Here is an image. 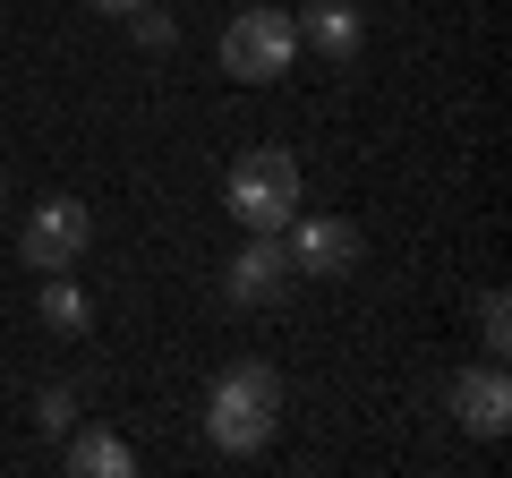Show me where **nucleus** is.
Returning <instances> with one entry per match:
<instances>
[{"instance_id": "f257e3e1", "label": "nucleus", "mask_w": 512, "mask_h": 478, "mask_svg": "<svg viewBox=\"0 0 512 478\" xmlns=\"http://www.w3.org/2000/svg\"><path fill=\"white\" fill-rule=\"evenodd\" d=\"M205 436L222 453H265L282 436V376L265 359H231L214 376V393H205Z\"/></svg>"}, {"instance_id": "f03ea898", "label": "nucleus", "mask_w": 512, "mask_h": 478, "mask_svg": "<svg viewBox=\"0 0 512 478\" xmlns=\"http://www.w3.org/2000/svg\"><path fill=\"white\" fill-rule=\"evenodd\" d=\"M214 60H222V77H231V86H274V77H291V60H299L291 9H265V0H256V9H231Z\"/></svg>"}, {"instance_id": "7ed1b4c3", "label": "nucleus", "mask_w": 512, "mask_h": 478, "mask_svg": "<svg viewBox=\"0 0 512 478\" xmlns=\"http://www.w3.org/2000/svg\"><path fill=\"white\" fill-rule=\"evenodd\" d=\"M222 205H231L239 231H282L299 214V163L282 146H248L231 163V180H222Z\"/></svg>"}, {"instance_id": "20e7f679", "label": "nucleus", "mask_w": 512, "mask_h": 478, "mask_svg": "<svg viewBox=\"0 0 512 478\" xmlns=\"http://www.w3.org/2000/svg\"><path fill=\"white\" fill-rule=\"evenodd\" d=\"M282 248H291L299 282H342V274H359V257H367V239H359L350 214H291L282 222Z\"/></svg>"}, {"instance_id": "39448f33", "label": "nucleus", "mask_w": 512, "mask_h": 478, "mask_svg": "<svg viewBox=\"0 0 512 478\" xmlns=\"http://www.w3.org/2000/svg\"><path fill=\"white\" fill-rule=\"evenodd\" d=\"M86 248H94V214H86V197H43L35 214L18 222V257L35 265V274H69Z\"/></svg>"}, {"instance_id": "423d86ee", "label": "nucleus", "mask_w": 512, "mask_h": 478, "mask_svg": "<svg viewBox=\"0 0 512 478\" xmlns=\"http://www.w3.org/2000/svg\"><path fill=\"white\" fill-rule=\"evenodd\" d=\"M291 282H299V274H291V248H282V231H248V248L222 265V291H231V308H274Z\"/></svg>"}, {"instance_id": "0eeeda50", "label": "nucleus", "mask_w": 512, "mask_h": 478, "mask_svg": "<svg viewBox=\"0 0 512 478\" xmlns=\"http://www.w3.org/2000/svg\"><path fill=\"white\" fill-rule=\"evenodd\" d=\"M453 419L470 427L478 444H495L512 427V385H504V359H487V368H461L453 376Z\"/></svg>"}, {"instance_id": "6e6552de", "label": "nucleus", "mask_w": 512, "mask_h": 478, "mask_svg": "<svg viewBox=\"0 0 512 478\" xmlns=\"http://www.w3.org/2000/svg\"><path fill=\"white\" fill-rule=\"evenodd\" d=\"M299 43H308V52H325L333 69H350V60L367 52V18H359V0H308V9H299Z\"/></svg>"}, {"instance_id": "1a4fd4ad", "label": "nucleus", "mask_w": 512, "mask_h": 478, "mask_svg": "<svg viewBox=\"0 0 512 478\" xmlns=\"http://www.w3.org/2000/svg\"><path fill=\"white\" fill-rule=\"evenodd\" d=\"M35 316L60 333V342H86V333H94V299L77 291L69 274H43V291H35Z\"/></svg>"}, {"instance_id": "9d476101", "label": "nucleus", "mask_w": 512, "mask_h": 478, "mask_svg": "<svg viewBox=\"0 0 512 478\" xmlns=\"http://www.w3.org/2000/svg\"><path fill=\"white\" fill-rule=\"evenodd\" d=\"M69 470L77 478H128V470H137V444L111 436V427H86V436L69 444Z\"/></svg>"}, {"instance_id": "9b49d317", "label": "nucleus", "mask_w": 512, "mask_h": 478, "mask_svg": "<svg viewBox=\"0 0 512 478\" xmlns=\"http://www.w3.org/2000/svg\"><path fill=\"white\" fill-rule=\"evenodd\" d=\"M478 342H487V359H504V350H512V299L504 291L478 299Z\"/></svg>"}, {"instance_id": "f8f14e48", "label": "nucleus", "mask_w": 512, "mask_h": 478, "mask_svg": "<svg viewBox=\"0 0 512 478\" xmlns=\"http://www.w3.org/2000/svg\"><path fill=\"white\" fill-rule=\"evenodd\" d=\"M128 26H137V43H146V52H171V35H180V26H171L154 0H137V9H128Z\"/></svg>"}, {"instance_id": "ddd939ff", "label": "nucleus", "mask_w": 512, "mask_h": 478, "mask_svg": "<svg viewBox=\"0 0 512 478\" xmlns=\"http://www.w3.org/2000/svg\"><path fill=\"white\" fill-rule=\"evenodd\" d=\"M35 419H43V436H69V427H77V393H69V385H52V393L35 402Z\"/></svg>"}, {"instance_id": "4468645a", "label": "nucleus", "mask_w": 512, "mask_h": 478, "mask_svg": "<svg viewBox=\"0 0 512 478\" xmlns=\"http://www.w3.org/2000/svg\"><path fill=\"white\" fill-rule=\"evenodd\" d=\"M86 9H103V18H128V9H137V0H86Z\"/></svg>"}, {"instance_id": "2eb2a0df", "label": "nucleus", "mask_w": 512, "mask_h": 478, "mask_svg": "<svg viewBox=\"0 0 512 478\" xmlns=\"http://www.w3.org/2000/svg\"><path fill=\"white\" fill-rule=\"evenodd\" d=\"M0 197H9V180H0Z\"/></svg>"}]
</instances>
